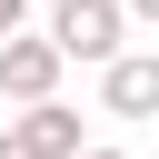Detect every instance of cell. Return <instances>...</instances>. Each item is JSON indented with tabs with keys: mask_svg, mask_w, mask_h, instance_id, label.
<instances>
[{
	"mask_svg": "<svg viewBox=\"0 0 159 159\" xmlns=\"http://www.w3.org/2000/svg\"><path fill=\"white\" fill-rule=\"evenodd\" d=\"M50 40L70 70H109V60H129V10L119 0H50Z\"/></svg>",
	"mask_w": 159,
	"mask_h": 159,
	"instance_id": "cell-1",
	"label": "cell"
},
{
	"mask_svg": "<svg viewBox=\"0 0 159 159\" xmlns=\"http://www.w3.org/2000/svg\"><path fill=\"white\" fill-rule=\"evenodd\" d=\"M60 80H70V60H60V40L50 30H20V40H0V99L30 119V109H50L60 99Z\"/></svg>",
	"mask_w": 159,
	"mask_h": 159,
	"instance_id": "cell-2",
	"label": "cell"
},
{
	"mask_svg": "<svg viewBox=\"0 0 159 159\" xmlns=\"http://www.w3.org/2000/svg\"><path fill=\"white\" fill-rule=\"evenodd\" d=\"M10 149H20V159H89V129H80L70 99H50V109L10 119Z\"/></svg>",
	"mask_w": 159,
	"mask_h": 159,
	"instance_id": "cell-3",
	"label": "cell"
},
{
	"mask_svg": "<svg viewBox=\"0 0 159 159\" xmlns=\"http://www.w3.org/2000/svg\"><path fill=\"white\" fill-rule=\"evenodd\" d=\"M99 109L109 119H159V50H129L99 70Z\"/></svg>",
	"mask_w": 159,
	"mask_h": 159,
	"instance_id": "cell-4",
	"label": "cell"
},
{
	"mask_svg": "<svg viewBox=\"0 0 159 159\" xmlns=\"http://www.w3.org/2000/svg\"><path fill=\"white\" fill-rule=\"evenodd\" d=\"M20 20H30V0H0V40H20Z\"/></svg>",
	"mask_w": 159,
	"mask_h": 159,
	"instance_id": "cell-5",
	"label": "cell"
},
{
	"mask_svg": "<svg viewBox=\"0 0 159 159\" xmlns=\"http://www.w3.org/2000/svg\"><path fill=\"white\" fill-rule=\"evenodd\" d=\"M89 159H139V149H119V139H89Z\"/></svg>",
	"mask_w": 159,
	"mask_h": 159,
	"instance_id": "cell-6",
	"label": "cell"
},
{
	"mask_svg": "<svg viewBox=\"0 0 159 159\" xmlns=\"http://www.w3.org/2000/svg\"><path fill=\"white\" fill-rule=\"evenodd\" d=\"M119 10H129V20H159V0H119Z\"/></svg>",
	"mask_w": 159,
	"mask_h": 159,
	"instance_id": "cell-7",
	"label": "cell"
},
{
	"mask_svg": "<svg viewBox=\"0 0 159 159\" xmlns=\"http://www.w3.org/2000/svg\"><path fill=\"white\" fill-rule=\"evenodd\" d=\"M0 159H20V149H10V129H0Z\"/></svg>",
	"mask_w": 159,
	"mask_h": 159,
	"instance_id": "cell-8",
	"label": "cell"
}]
</instances>
